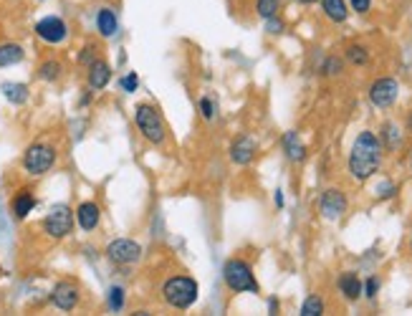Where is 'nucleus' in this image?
I'll return each instance as SVG.
<instances>
[{
	"label": "nucleus",
	"mask_w": 412,
	"mask_h": 316,
	"mask_svg": "<svg viewBox=\"0 0 412 316\" xmlns=\"http://www.w3.org/2000/svg\"><path fill=\"white\" fill-rule=\"evenodd\" d=\"M301 314L304 316H319L324 314V298L317 296V294H311L304 303H301Z\"/></svg>",
	"instance_id": "b1692460"
},
{
	"label": "nucleus",
	"mask_w": 412,
	"mask_h": 316,
	"mask_svg": "<svg viewBox=\"0 0 412 316\" xmlns=\"http://www.w3.org/2000/svg\"><path fill=\"white\" fill-rule=\"evenodd\" d=\"M56 164V150L46 142H33L26 152H23V170L33 177H41Z\"/></svg>",
	"instance_id": "39448f33"
},
{
	"label": "nucleus",
	"mask_w": 412,
	"mask_h": 316,
	"mask_svg": "<svg viewBox=\"0 0 412 316\" xmlns=\"http://www.w3.org/2000/svg\"><path fill=\"white\" fill-rule=\"evenodd\" d=\"M407 126H410V132H412V112H410V117H407Z\"/></svg>",
	"instance_id": "58836bf2"
},
{
	"label": "nucleus",
	"mask_w": 412,
	"mask_h": 316,
	"mask_svg": "<svg viewBox=\"0 0 412 316\" xmlns=\"http://www.w3.org/2000/svg\"><path fill=\"white\" fill-rule=\"evenodd\" d=\"M266 28H268V33H273V36H276V33L284 31V23H281L276 15H273V18H266Z\"/></svg>",
	"instance_id": "473e14b6"
},
{
	"label": "nucleus",
	"mask_w": 412,
	"mask_h": 316,
	"mask_svg": "<svg viewBox=\"0 0 412 316\" xmlns=\"http://www.w3.org/2000/svg\"><path fill=\"white\" fill-rule=\"evenodd\" d=\"M79 298H81V294L74 281H58L51 291V303L61 311H74L79 306Z\"/></svg>",
	"instance_id": "9d476101"
},
{
	"label": "nucleus",
	"mask_w": 412,
	"mask_h": 316,
	"mask_svg": "<svg viewBox=\"0 0 412 316\" xmlns=\"http://www.w3.org/2000/svg\"><path fill=\"white\" fill-rule=\"evenodd\" d=\"M3 94L11 104L20 107V104H26L28 101V86L26 84H13V81H6L3 84Z\"/></svg>",
	"instance_id": "412c9836"
},
{
	"label": "nucleus",
	"mask_w": 412,
	"mask_h": 316,
	"mask_svg": "<svg viewBox=\"0 0 412 316\" xmlns=\"http://www.w3.org/2000/svg\"><path fill=\"white\" fill-rule=\"evenodd\" d=\"M399 139H402V134H399V126L394 124V121H387V124L382 126V139H380V142H385L387 150H394V147L399 145Z\"/></svg>",
	"instance_id": "5701e85b"
},
{
	"label": "nucleus",
	"mask_w": 412,
	"mask_h": 316,
	"mask_svg": "<svg viewBox=\"0 0 412 316\" xmlns=\"http://www.w3.org/2000/svg\"><path fill=\"white\" fill-rule=\"evenodd\" d=\"M61 74H64V66H61V61H56V58H48V61H44L39 66V79L41 81H58L61 79Z\"/></svg>",
	"instance_id": "4be33fe9"
},
{
	"label": "nucleus",
	"mask_w": 412,
	"mask_h": 316,
	"mask_svg": "<svg viewBox=\"0 0 412 316\" xmlns=\"http://www.w3.org/2000/svg\"><path fill=\"white\" fill-rule=\"evenodd\" d=\"M36 36L48 46H58L64 44L66 38H69V25H66L64 18H58V15H46L36 23Z\"/></svg>",
	"instance_id": "0eeeda50"
},
{
	"label": "nucleus",
	"mask_w": 412,
	"mask_h": 316,
	"mask_svg": "<svg viewBox=\"0 0 412 316\" xmlns=\"http://www.w3.org/2000/svg\"><path fill=\"white\" fill-rule=\"evenodd\" d=\"M399 96V84L394 81L392 76H382L369 86V101H372L377 109H390L397 101Z\"/></svg>",
	"instance_id": "1a4fd4ad"
},
{
	"label": "nucleus",
	"mask_w": 412,
	"mask_h": 316,
	"mask_svg": "<svg viewBox=\"0 0 412 316\" xmlns=\"http://www.w3.org/2000/svg\"><path fill=\"white\" fill-rule=\"evenodd\" d=\"M342 71V61L339 58H326V63L321 66V74H326V76H334V74H339Z\"/></svg>",
	"instance_id": "c756f323"
},
{
	"label": "nucleus",
	"mask_w": 412,
	"mask_h": 316,
	"mask_svg": "<svg viewBox=\"0 0 412 316\" xmlns=\"http://www.w3.org/2000/svg\"><path fill=\"white\" fill-rule=\"evenodd\" d=\"M200 109H203V117L205 119H213V114H215V107H213V101L205 96V99H200Z\"/></svg>",
	"instance_id": "2f4dec72"
},
{
	"label": "nucleus",
	"mask_w": 412,
	"mask_h": 316,
	"mask_svg": "<svg viewBox=\"0 0 412 316\" xmlns=\"http://www.w3.org/2000/svg\"><path fill=\"white\" fill-rule=\"evenodd\" d=\"M197 294H200L197 281L190 276H172V278H167L165 286H162V298H165V303L180 311L190 309L192 303L197 301Z\"/></svg>",
	"instance_id": "f03ea898"
},
{
	"label": "nucleus",
	"mask_w": 412,
	"mask_h": 316,
	"mask_svg": "<svg viewBox=\"0 0 412 316\" xmlns=\"http://www.w3.org/2000/svg\"><path fill=\"white\" fill-rule=\"evenodd\" d=\"M321 11L334 23H344L349 18V8L344 0H321Z\"/></svg>",
	"instance_id": "6ab92c4d"
},
{
	"label": "nucleus",
	"mask_w": 412,
	"mask_h": 316,
	"mask_svg": "<svg viewBox=\"0 0 412 316\" xmlns=\"http://www.w3.org/2000/svg\"><path fill=\"white\" fill-rule=\"evenodd\" d=\"M279 8H281V0H258V3H255V11H258V15L263 20L273 18V15L279 13Z\"/></svg>",
	"instance_id": "393cba45"
},
{
	"label": "nucleus",
	"mask_w": 412,
	"mask_h": 316,
	"mask_svg": "<svg viewBox=\"0 0 412 316\" xmlns=\"http://www.w3.org/2000/svg\"><path fill=\"white\" fill-rule=\"evenodd\" d=\"M410 251H412V235H410Z\"/></svg>",
	"instance_id": "ea45409f"
},
{
	"label": "nucleus",
	"mask_w": 412,
	"mask_h": 316,
	"mask_svg": "<svg viewBox=\"0 0 412 316\" xmlns=\"http://www.w3.org/2000/svg\"><path fill=\"white\" fill-rule=\"evenodd\" d=\"M284 152L291 162H304L306 159V147H304V142L298 139L296 132H286L284 134Z\"/></svg>",
	"instance_id": "a211bd4d"
},
{
	"label": "nucleus",
	"mask_w": 412,
	"mask_h": 316,
	"mask_svg": "<svg viewBox=\"0 0 412 316\" xmlns=\"http://www.w3.org/2000/svg\"><path fill=\"white\" fill-rule=\"evenodd\" d=\"M382 164V142L380 137L369 129L357 134L354 145H352V152H349V172L354 180L364 183L374 172L380 170Z\"/></svg>",
	"instance_id": "f257e3e1"
},
{
	"label": "nucleus",
	"mask_w": 412,
	"mask_h": 316,
	"mask_svg": "<svg viewBox=\"0 0 412 316\" xmlns=\"http://www.w3.org/2000/svg\"><path fill=\"white\" fill-rule=\"evenodd\" d=\"M33 208H36V197H33L31 190H20L18 195L13 197V202H11V210H13L18 220H26L28 215L33 213Z\"/></svg>",
	"instance_id": "dca6fc26"
},
{
	"label": "nucleus",
	"mask_w": 412,
	"mask_h": 316,
	"mask_svg": "<svg viewBox=\"0 0 412 316\" xmlns=\"http://www.w3.org/2000/svg\"><path fill=\"white\" fill-rule=\"evenodd\" d=\"M222 278H225L228 289L235 291V294H246V291L248 294H258L260 291L258 281H255V276H253V268L241 258H230L228 263H225Z\"/></svg>",
	"instance_id": "20e7f679"
},
{
	"label": "nucleus",
	"mask_w": 412,
	"mask_h": 316,
	"mask_svg": "<svg viewBox=\"0 0 412 316\" xmlns=\"http://www.w3.org/2000/svg\"><path fill=\"white\" fill-rule=\"evenodd\" d=\"M39 3H46V0H39Z\"/></svg>",
	"instance_id": "79ce46f5"
},
{
	"label": "nucleus",
	"mask_w": 412,
	"mask_h": 316,
	"mask_svg": "<svg viewBox=\"0 0 412 316\" xmlns=\"http://www.w3.org/2000/svg\"><path fill=\"white\" fill-rule=\"evenodd\" d=\"M352 3V8H354L357 13H367L369 8H372V0H349Z\"/></svg>",
	"instance_id": "72a5a7b5"
},
{
	"label": "nucleus",
	"mask_w": 412,
	"mask_h": 316,
	"mask_svg": "<svg viewBox=\"0 0 412 316\" xmlns=\"http://www.w3.org/2000/svg\"><path fill=\"white\" fill-rule=\"evenodd\" d=\"M255 139L248 137V134H241V137L235 139L233 145H230V159H233L235 164H251L255 157Z\"/></svg>",
	"instance_id": "f8f14e48"
},
{
	"label": "nucleus",
	"mask_w": 412,
	"mask_h": 316,
	"mask_svg": "<svg viewBox=\"0 0 412 316\" xmlns=\"http://www.w3.org/2000/svg\"><path fill=\"white\" fill-rule=\"evenodd\" d=\"M96 31H99V36H104V38L117 36V31H119V20H117V13L112 11V8H102V11L96 13Z\"/></svg>",
	"instance_id": "2eb2a0df"
},
{
	"label": "nucleus",
	"mask_w": 412,
	"mask_h": 316,
	"mask_svg": "<svg viewBox=\"0 0 412 316\" xmlns=\"http://www.w3.org/2000/svg\"><path fill=\"white\" fill-rule=\"evenodd\" d=\"M112 79V66L102 58H96L94 63H89V74H86V81H89V88L94 91H102L104 86L109 84Z\"/></svg>",
	"instance_id": "4468645a"
},
{
	"label": "nucleus",
	"mask_w": 412,
	"mask_h": 316,
	"mask_svg": "<svg viewBox=\"0 0 412 316\" xmlns=\"http://www.w3.org/2000/svg\"><path fill=\"white\" fill-rule=\"evenodd\" d=\"M319 208H321V215L326 220H339V218L347 213V197H344L342 190L329 187V190H324Z\"/></svg>",
	"instance_id": "9b49d317"
},
{
	"label": "nucleus",
	"mask_w": 412,
	"mask_h": 316,
	"mask_svg": "<svg viewBox=\"0 0 412 316\" xmlns=\"http://www.w3.org/2000/svg\"><path fill=\"white\" fill-rule=\"evenodd\" d=\"M119 86L124 88L127 94H134V91L140 88V76H137V74H134V71H132V74H127V76H124V79H121Z\"/></svg>",
	"instance_id": "cd10ccee"
},
{
	"label": "nucleus",
	"mask_w": 412,
	"mask_h": 316,
	"mask_svg": "<svg viewBox=\"0 0 412 316\" xmlns=\"http://www.w3.org/2000/svg\"><path fill=\"white\" fill-rule=\"evenodd\" d=\"M23 56H26L23 46L3 44V46H0V69H3V66H13V63H20V61H23Z\"/></svg>",
	"instance_id": "aec40b11"
},
{
	"label": "nucleus",
	"mask_w": 412,
	"mask_h": 316,
	"mask_svg": "<svg viewBox=\"0 0 412 316\" xmlns=\"http://www.w3.org/2000/svg\"><path fill=\"white\" fill-rule=\"evenodd\" d=\"M268 309H271V314H276V311H279V301L271 298V301H268Z\"/></svg>",
	"instance_id": "c9c22d12"
},
{
	"label": "nucleus",
	"mask_w": 412,
	"mask_h": 316,
	"mask_svg": "<svg viewBox=\"0 0 412 316\" xmlns=\"http://www.w3.org/2000/svg\"><path fill=\"white\" fill-rule=\"evenodd\" d=\"M296 3H301V6H311V3H317V0H296Z\"/></svg>",
	"instance_id": "4c0bfd02"
},
{
	"label": "nucleus",
	"mask_w": 412,
	"mask_h": 316,
	"mask_svg": "<svg viewBox=\"0 0 412 316\" xmlns=\"http://www.w3.org/2000/svg\"><path fill=\"white\" fill-rule=\"evenodd\" d=\"M121 306H124V289L121 286H112L109 289V309L121 311Z\"/></svg>",
	"instance_id": "bb28decb"
},
{
	"label": "nucleus",
	"mask_w": 412,
	"mask_h": 316,
	"mask_svg": "<svg viewBox=\"0 0 412 316\" xmlns=\"http://www.w3.org/2000/svg\"><path fill=\"white\" fill-rule=\"evenodd\" d=\"M107 258L112 261V263L132 265L142 258V246L129 238H117L107 246Z\"/></svg>",
	"instance_id": "6e6552de"
},
{
	"label": "nucleus",
	"mask_w": 412,
	"mask_h": 316,
	"mask_svg": "<svg viewBox=\"0 0 412 316\" xmlns=\"http://www.w3.org/2000/svg\"><path fill=\"white\" fill-rule=\"evenodd\" d=\"M410 167H412V157H410Z\"/></svg>",
	"instance_id": "a19ab883"
},
{
	"label": "nucleus",
	"mask_w": 412,
	"mask_h": 316,
	"mask_svg": "<svg viewBox=\"0 0 412 316\" xmlns=\"http://www.w3.org/2000/svg\"><path fill=\"white\" fill-rule=\"evenodd\" d=\"M276 205L284 208V195H281V190H276Z\"/></svg>",
	"instance_id": "e433bc0d"
},
{
	"label": "nucleus",
	"mask_w": 412,
	"mask_h": 316,
	"mask_svg": "<svg viewBox=\"0 0 412 316\" xmlns=\"http://www.w3.org/2000/svg\"><path fill=\"white\" fill-rule=\"evenodd\" d=\"M361 286L364 284H361L354 271H347L339 276V291H342V296L347 298V301H357V298L361 296Z\"/></svg>",
	"instance_id": "f3484780"
},
{
	"label": "nucleus",
	"mask_w": 412,
	"mask_h": 316,
	"mask_svg": "<svg viewBox=\"0 0 412 316\" xmlns=\"http://www.w3.org/2000/svg\"><path fill=\"white\" fill-rule=\"evenodd\" d=\"M44 230L51 238L61 240L66 238V235L74 230V210L69 208V205H53L51 210H48V215L44 218Z\"/></svg>",
	"instance_id": "423d86ee"
},
{
	"label": "nucleus",
	"mask_w": 412,
	"mask_h": 316,
	"mask_svg": "<svg viewBox=\"0 0 412 316\" xmlns=\"http://www.w3.org/2000/svg\"><path fill=\"white\" fill-rule=\"evenodd\" d=\"M377 291H380V278H377V276L367 278V284L361 286V294H364L367 298H374V296H377Z\"/></svg>",
	"instance_id": "c85d7f7f"
},
{
	"label": "nucleus",
	"mask_w": 412,
	"mask_h": 316,
	"mask_svg": "<svg viewBox=\"0 0 412 316\" xmlns=\"http://www.w3.org/2000/svg\"><path fill=\"white\" fill-rule=\"evenodd\" d=\"M0 273H3V268H0Z\"/></svg>",
	"instance_id": "37998d69"
},
{
	"label": "nucleus",
	"mask_w": 412,
	"mask_h": 316,
	"mask_svg": "<svg viewBox=\"0 0 412 316\" xmlns=\"http://www.w3.org/2000/svg\"><path fill=\"white\" fill-rule=\"evenodd\" d=\"M79 61L86 63V66H89V63H94L96 61V46H86V48L79 53Z\"/></svg>",
	"instance_id": "7c9ffc66"
},
{
	"label": "nucleus",
	"mask_w": 412,
	"mask_h": 316,
	"mask_svg": "<svg viewBox=\"0 0 412 316\" xmlns=\"http://www.w3.org/2000/svg\"><path fill=\"white\" fill-rule=\"evenodd\" d=\"M134 121H137V129H140L147 142H152V145H162L165 142V132H167L165 119L157 112V107H152V104H137Z\"/></svg>",
	"instance_id": "7ed1b4c3"
},
{
	"label": "nucleus",
	"mask_w": 412,
	"mask_h": 316,
	"mask_svg": "<svg viewBox=\"0 0 412 316\" xmlns=\"http://www.w3.org/2000/svg\"><path fill=\"white\" fill-rule=\"evenodd\" d=\"M77 223L81 230H86V233H91V230H96L99 228V220H102V210H99V205L96 202H81L77 208Z\"/></svg>",
	"instance_id": "ddd939ff"
},
{
	"label": "nucleus",
	"mask_w": 412,
	"mask_h": 316,
	"mask_svg": "<svg viewBox=\"0 0 412 316\" xmlns=\"http://www.w3.org/2000/svg\"><path fill=\"white\" fill-rule=\"evenodd\" d=\"M394 192H397V187H394V185H382V187H380V197H392Z\"/></svg>",
	"instance_id": "f704fd0d"
},
{
	"label": "nucleus",
	"mask_w": 412,
	"mask_h": 316,
	"mask_svg": "<svg viewBox=\"0 0 412 316\" xmlns=\"http://www.w3.org/2000/svg\"><path fill=\"white\" fill-rule=\"evenodd\" d=\"M347 58L354 63V66H364V63L369 61V53H367V48H364V46H349V48H347Z\"/></svg>",
	"instance_id": "a878e982"
}]
</instances>
